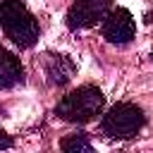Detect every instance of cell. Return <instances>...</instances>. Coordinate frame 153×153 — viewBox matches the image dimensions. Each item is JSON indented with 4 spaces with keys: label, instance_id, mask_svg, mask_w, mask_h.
<instances>
[{
    "label": "cell",
    "instance_id": "10",
    "mask_svg": "<svg viewBox=\"0 0 153 153\" xmlns=\"http://www.w3.org/2000/svg\"><path fill=\"white\" fill-rule=\"evenodd\" d=\"M151 57H153V50H151Z\"/></svg>",
    "mask_w": 153,
    "mask_h": 153
},
{
    "label": "cell",
    "instance_id": "9",
    "mask_svg": "<svg viewBox=\"0 0 153 153\" xmlns=\"http://www.w3.org/2000/svg\"><path fill=\"white\" fill-rule=\"evenodd\" d=\"M0 148H12V139L5 131H0Z\"/></svg>",
    "mask_w": 153,
    "mask_h": 153
},
{
    "label": "cell",
    "instance_id": "4",
    "mask_svg": "<svg viewBox=\"0 0 153 153\" xmlns=\"http://www.w3.org/2000/svg\"><path fill=\"white\" fill-rule=\"evenodd\" d=\"M134 33H136V24H134V17L129 10L115 7L103 17V38L108 43L124 45L134 38Z\"/></svg>",
    "mask_w": 153,
    "mask_h": 153
},
{
    "label": "cell",
    "instance_id": "6",
    "mask_svg": "<svg viewBox=\"0 0 153 153\" xmlns=\"http://www.w3.org/2000/svg\"><path fill=\"white\" fill-rule=\"evenodd\" d=\"M76 67L67 55H45V74L48 81L55 86H65L67 81H72Z\"/></svg>",
    "mask_w": 153,
    "mask_h": 153
},
{
    "label": "cell",
    "instance_id": "7",
    "mask_svg": "<svg viewBox=\"0 0 153 153\" xmlns=\"http://www.w3.org/2000/svg\"><path fill=\"white\" fill-rule=\"evenodd\" d=\"M22 62L14 53L0 48V88H12L22 81Z\"/></svg>",
    "mask_w": 153,
    "mask_h": 153
},
{
    "label": "cell",
    "instance_id": "8",
    "mask_svg": "<svg viewBox=\"0 0 153 153\" xmlns=\"http://www.w3.org/2000/svg\"><path fill=\"white\" fill-rule=\"evenodd\" d=\"M60 148L65 153H88L91 151V141H88V136L84 131H76V134L65 136L62 143H60Z\"/></svg>",
    "mask_w": 153,
    "mask_h": 153
},
{
    "label": "cell",
    "instance_id": "2",
    "mask_svg": "<svg viewBox=\"0 0 153 153\" xmlns=\"http://www.w3.org/2000/svg\"><path fill=\"white\" fill-rule=\"evenodd\" d=\"M105 105V96L98 86H79L76 91L67 93L57 108H55V115L65 122H76V124H84V122H91L96 115H100Z\"/></svg>",
    "mask_w": 153,
    "mask_h": 153
},
{
    "label": "cell",
    "instance_id": "1",
    "mask_svg": "<svg viewBox=\"0 0 153 153\" xmlns=\"http://www.w3.org/2000/svg\"><path fill=\"white\" fill-rule=\"evenodd\" d=\"M0 26L7 38L19 48H31L38 41V22L22 0L0 2Z\"/></svg>",
    "mask_w": 153,
    "mask_h": 153
},
{
    "label": "cell",
    "instance_id": "5",
    "mask_svg": "<svg viewBox=\"0 0 153 153\" xmlns=\"http://www.w3.org/2000/svg\"><path fill=\"white\" fill-rule=\"evenodd\" d=\"M112 0H74V5L67 12L69 29H91L96 26L108 12Z\"/></svg>",
    "mask_w": 153,
    "mask_h": 153
},
{
    "label": "cell",
    "instance_id": "3",
    "mask_svg": "<svg viewBox=\"0 0 153 153\" xmlns=\"http://www.w3.org/2000/svg\"><path fill=\"white\" fill-rule=\"evenodd\" d=\"M146 117H143V110L134 103H115L105 115H103V122H100V129L105 136L110 139H131L141 131Z\"/></svg>",
    "mask_w": 153,
    "mask_h": 153
}]
</instances>
